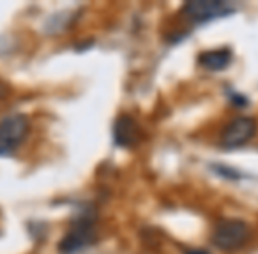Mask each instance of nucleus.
Masks as SVG:
<instances>
[{
    "label": "nucleus",
    "instance_id": "nucleus-1",
    "mask_svg": "<svg viewBox=\"0 0 258 254\" xmlns=\"http://www.w3.org/2000/svg\"><path fill=\"white\" fill-rule=\"evenodd\" d=\"M251 238V228L246 221L235 217H228L219 221L212 229V243L219 250L225 252H235L242 249Z\"/></svg>",
    "mask_w": 258,
    "mask_h": 254
},
{
    "label": "nucleus",
    "instance_id": "nucleus-2",
    "mask_svg": "<svg viewBox=\"0 0 258 254\" xmlns=\"http://www.w3.org/2000/svg\"><path fill=\"white\" fill-rule=\"evenodd\" d=\"M258 133V122L254 117L249 115H239L232 118L228 124L223 127L219 134V145L226 150H235L242 148L256 136Z\"/></svg>",
    "mask_w": 258,
    "mask_h": 254
},
{
    "label": "nucleus",
    "instance_id": "nucleus-3",
    "mask_svg": "<svg viewBox=\"0 0 258 254\" xmlns=\"http://www.w3.org/2000/svg\"><path fill=\"white\" fill-rule=\"evenodd\" d=\"M235 13V8L228 2L221 0H197V2H187L182 6V15L195 25L214 22V20L225 18Z\"/></svg>",
    "mask_w": 258,
    "mask_h": 254
},
{
    "label": "nucleus",
    "instance_id": "nucleus-4",
    "mask_svg": "<svg viewBox=\"0 0 258 254\" xmlns=\"http://www.w3.org/2000/svg\"><path fill=\"white\" fill-rule=\"evenodd\" d=\"M29 133L25 115H9L0 120V155H9L22 145Z\"/></svg>",
    "mask_w": 258,
    "mask_h": 254
},
{
    "label": "nucleus",
    "instance_id": "nucleus-5",
    "mask_svg": "<svg viewBox=\"0 0 258 254\" xmlns=\"http://www.w3.org/2000/svg\"><path fill=\"white\" fill-rule=\"evenodd\" d=\"M94 221L92 217L82 215L78 221L73 224V228L64 235V238L58 243V250L62 254H73L80 249H85L90 243H94Z\"/></svg>",
    "mask_w": 258,
    "mask_h": 254
},
{
    "label": "nucleus",
    "instance_id": "nucleus-6",
    "mask_svg": "<svg viewBox=\"0 0 258 254\" xmlns=\"http://www.w3.org/2000/svg\"><path fill=\"white\" fill-rule=\"evenodd\" d=\"M113 140L118 147L131 148L140 141V127L129 115H120L113 124Z\"/></svg>",
    "mask_w": 258,
    "mask_h": 254
},
{
    "label": "nucleus",
    "instance_id": "nucleus-7",
    "mask_svg": "<svg viewBox=\"0 0 258 254\" xmlns=\"http://www.w3.org/2000/svg\"><path fill=\"white\" fill-rule=\"evenodd\" d=\"M233 60V51L230 48H214V50L202 51L198 55V64L205 71L218 72L226 69Z\"/></svg>",
    "mask_w": 258,
    "mask_h": 254
},
{
    "label": "nucleus",
    "instance_id": "nucleus-8",
    "mask_svg": "<svg viewBox=\"0 0 258 254\" xmlns=\"http://www.w3.org/2000/svg\"><path fill=\"white\" fill-rule=\"evenodd\" d=\"M216 172L219 173V175H223L225 179H228V180H239L240 177V173L237 172V170H233V168H225V166H216Z\"/></svg>",
    "mask_w": 258,
    "mask_h": 254
},
{
    "label": "nucleus",
    "instance_id": "nucleus-9",
    "mask_svg": "<svg viewBox=\"0 0 258 254\" xmlns=\"http://www.w3.org/2000/svg\"><path fill=\"white\" fill-rule=\"evenodd\" d=\"M230 101H232V104H235V106H239V108L249 106V99H247L246 96H242V94H232Z\"/></svg>",
    "mask_w": 258,
    "mask_h": 254
},
{
    "label": "nucleus",
    "instance_id": "nucleus-10",
    "mask_svg": "<svg viewBox=\"0 0 258 254\" xmlns=\"http://www.w3.org/2000/svg\"><path fill=\"white\" fill-rule=\"evenodd\" d=\"M184 254H209L207 250H204V249H189V250H186Z\"/></svg>",
    "mask_w": 258,
    "mask_h": 254
}]
</instances>
